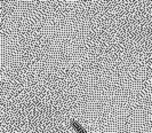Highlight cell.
Here are the masks:
<instances>
[{
  "instance_id": "6da1fadb",
  "label": "cell",
  "mask_w": 152,
  "mask_h": 133,
  "mask_svg": "<svg viewBox=\"0 0 152 133\" xmlns=\"http://www.w3.org/2000/svg\"><path fill=\"white\" fill-rule=\"evenodd\" d=\"M70 125H71V127H72L77 133H88L83 126L80 125V123H78L77 121H71Z\"/></svg>"
}]
</instances>
